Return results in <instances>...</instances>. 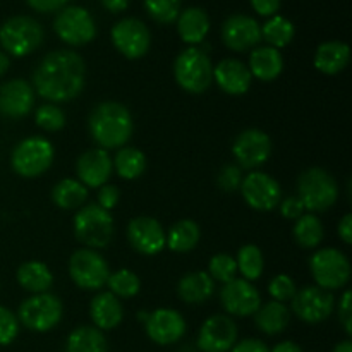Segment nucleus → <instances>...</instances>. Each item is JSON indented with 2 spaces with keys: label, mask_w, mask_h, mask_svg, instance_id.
Listing matches in <instances>:
<instances>
[{
  "label": "nucleus",
  "mask_w": 352,
  "mask_h": 352,
  "mask_svg": "<svg viewBox=\"0 0 352 352\" xmlns=\"http://www.w3.org/2000/svg\"><path fill=\"white\" fill-rule=\"evenodd\" d=\"M229 352H270V347L260 339H243L234 344Z\"/></svg>",
  "instance_id": "nucleus-49"
},
{
  "label": "nucleus",
  "mask_w": 352,
  "mask_h": 352,
  "mask_svg": "<svg viewBox=\"0 0 352 352\" xmlns=\"http://www.w3.org/2000/svg\"><path fill=\"white\" fill-rule=\"evenodd\" d=\"M144 330L151 342L158 346H172L184 337L188 323L177 309L158 308L148 315Z\"/></svg>",
  "instance_id": "nucleus-18"
},
{
  "label": "nucleus",
  "mask_w": 352,
  "mask_h": 352,
  "mask_svg": "<svg viewBox=\"0 0 352 352\" xmlns=\"http://www.w3.org/2000/svg\"><path fill=\"white\" fill-rule=\"evenodd\" d=\"M65 352H109L105 336L93 325H81L69 333Z\"/></svg>",
  "instance_id": "nucleus-32"
},
{
  "label": "nucleus",
  "mask_w": 352,
  "mask_h": 352,
  "mask_svg": "<svg viewBox=\"0 0 352 352\" xmlns=\"http://www.w3.org/2000/svg\"><path fill=\"white\" fill-rule=\"evenodd\" d=\"M213 292H215V280L210 277L208 272H189L177 284V296L182 302L191 306L206 302Z\"/></svg>",
  "instance_id": "nucleus-26"
},
{
  "label": "nucleus",
  "mask_w": 352,
  "mask_h": 352,
  "mask_svg": "<svg viewBox=\"0 0 352 352\" xmlns=\"http://www.w3.org/2000/svg\"><path fill=\"white\" fill-rule=\"evenodd\" d=\"M337 234H339L340 241H342L346 246H351L352 244V215L351 213H346L342 217V220L337 226Z\"/></svg>",
  "instance_id": "nucleus-51"
},
{
  "label": "nucleus",
  "mask_w": 352,
  "mask_h": 352,
  "mask_svg": "<svg viewBox=\"0 0 352 352\" xmlns=\"http://www.w3.org/2000/svg\"><path fill=\"white\" fill-rule=\"evenodd\" d=\"M294 239L302 250H316L325 239V227L315 213H305L294 222Z\"/></svg>",
  "instance_id": "nucleus-35"
},
{
  "label": "nucleus",
  "mask_w": 352,
  "mask_h": 352,
  "mask_svg": "<svg viewBox=\"0 0 352 352\" xmlns=\"http://www.w3.org/2000/svg\"><path fill=\"white\" fill-rule=\"evenodd\" d=\"M289 309L301 322L316 325L332 316L336 309V298L332 292L323 291L318 285H306V287L298 289Z\"/></svg>",
  "instance_id": "nucleus-12"
},
{
  "label": "nucleus",
  "mask_w": 352,
  "mask_h": 352,
  "mask_svg": "<svg viewBox=\"0 0 352 352\" xmlns=\"http://www.w3.org/2000/svg\"><path fill=\"white\" fill-rule=\"evenodd\" d=\"M333 352H352V342L349 339L342 340V342H339L333 347Z\"/></svg>",
  "instance_id": "nucleus-55"
},
{
  "label": "nucleus",
  "mask_w": 352,
  "mask_h": 352,
  "mask_svg": "<svg viewBox=\"0 0 352 352\" xmlns=\"http://www.w3.org/2000/svg\"><path fill=\"white\" fill-rule=\"evenodd\" d=\"M148 315H150V313H146V311H140V315H138V318H140L141 320V322H146V320H148Z\"/></svg>",
  "instance_id": "nucleus-56"
},
{
  "label": "nucleus",
  "mask_w": 352,
  "mask_h": 352,
  "mask_svg": "<svg viewBox=\"0 0 352 352\" xmlns=\"http://www.w3.org/2000/svg\"><path fill=\"white\" fill-rule=\"evenodd\" d=\"M86 85V64L72 50H54L45 55L33 72L34 93L48 103L78 98Z\"/></svg>",
  "instance_id": "nucleus-1"
},
{
  "label": "nucleus",
  "mask_w": 352,
  "mask_h": 352,
  "mask_svg": "<svg viewBox=\"0 0 352 352\" xmlns=\"http://www.w3.org/2000/svg\"><path fill=\"white\" fill-rule=\"evenodd\" d=\"M177 33L188 45H199L205 41L210 31V17L201 7H188L177 16Z\"/></svg>",
  "instance_id": "nucleus-28"
},
{
  "label": "nucleus",
  "mask_w": 352,
  "mask_h": 352,
  "mask_svg": "<svg viewBox=\"0 0 352 352\" xmlns=\"http://www.w3.org/2000/svg\"><path fill=\"white\" fill-rule=\"evenodd\" d=\"M253 79L272 82L284 72V57L280 50L274 47H256L251 50L250 64H248Z\"/></svg>",
  "instance_id": "nucleus-25"
},
{
  "label": "nucleus",
  "mask_w": 352,
  "mask_h": 352,
  "mask_svg": "<svg viewBox=\"0 0 352 352\" xmlns=\"http://www.w3.org/2000/svg\"><path fill=\"white\" fill-rule=\"evenodd\" d=\"M69 275L82 291H100L105 287L110 267L96 250L79 248L69 258Z\"/></svg>",
  "instance_id": "nucleus-10"
},
{
  "label": "nucleus",
  "mask_w": 352,
  "mask_h": 352,
  "mask_svg": "<svg viewBox=\"0 0 352 352\" xmlns=\"http://www.w3.org/2000/svg\"><path fill=\"white\" fill-rule=\"evenodd\" d=\"M9 67H10L9 55L3 54V52H0V78H2L7 71H9Z\"/></svg>",
  "instance_id": "nucleus-54"
},
{
  "label": "nucleus",
  "mask_w": 352,
  "mask_h": 352,
  "mask_svg": "<svg viewBox=\"0 0 352 352\" xmlns=\"http://www.w3.org/2000/svg\"><path fill=\"white\" fill-rule=\"evenodd\" d=\"M89 318L95 329L110 332L117 329L124 320V306L119 298L109 291L98 292L89 302Z\"/></svg>",
  "instance_id": "nucleus-24"
},
{
  "label": "nucleus",
  "mask_w": 352,
  "mask_h": 352,
  "mask_svg": "<svg viewBox=\"0 0 352 352\" xmlns=\"http://www.w3.org/2000/svg\"><path fill=\"white\" fill-rule=\"evenodd\" d=\"M237 342V325L229 315H212L198 332L201 352H229Z\"/></svg>",
  "instance_id": "nucleus-19"
},
{
  "label": "nucleus",
  "mask_w": 352,
  "mask_h": 352,
  "mask_svg": "<svg viewBox=\"0 0 352 352\" xmlns=\"http://www.w3.org/2000/svg\"><path fill=\"white\" fill-rule=\"evenodd\" d=\"M243 168L236 164H229L219 172L217 175V184L223 192H234L239 191L241 184H243Z\"/></svg>",
  "instance_id": "nucleus-44"
},
{
  "label": "nucleus",
  "mask_w": 352,
  "mask_h": 352,
  "mask_svg": "<svg viewBox=\"0 0 352 352\" xmlns=\"http://www.w3.org/2000/svg\"><path fill=\"white\" fill-rule=\"evenodd\" d=\"M110 38H112V43L117 52L129 60H138V58L144 57L151 45L150 30L143 21L136 19V17H126L113 24Z\"/></svg>",
  "instance_id": "nucleus-14"
},
{
  "label": "nucleus",
  "mask_w": 352,
  "mask_h": 352,
  "mask_svg": "<svg viewBox=\"0 0 352 352\" xmlns=\"http://www.w3.org/2000/svg\"><path fill=\"white\" fill-rule=\"evenodd\" d=\"M34 122L40 129L45 133H57V131L64 129L67 117L65 112L57 105V103H45V105L38 107L36 113H34Z\"/></svg>",
  "instance_id": "nucleus-39"
},
{
  "label": "nucleus",
  "mask_w": 352,
  "mask_h": 352,
  "mask_svg": "<svg viewBox=\"0 0 352 352\" xmlns=\"http://www.w3.org/2000/svg\"><path fill=\"white\" fill-rule=\"evenodd\" d=\"M74 236L79 243L89 250H103L113 239L112 213L103 210L96 203H86L76 212L72 222Z\"/></svg>",
  "instance_id": "nucleus-3"
},
{
  "label": "nucleus",
  "mask_w": 352,
  "mask_h": 352,
  "mask_svg": "<svg viewBox=\"0 0 352 352\" xmlns=\"http://www.w3.org/2000/svg\"><path fill=\"white\" fill-rule=\"evenodd\" d=\"M113 170L117 172L124 181H134L140 179L146 170V155L134 146H122L117 150L116 157L112 158Z\"/></svg>",
  "instance_id": "nucleus-34"
},
{
  "label": "nucleus",
  "mask_w": 352,
  "mask_h": 352,
  "mask_svg": "<svg viewBox=\"0 0 352 352\" xmlns=\"http://www.w3.org/2000/svg\"><path fill=\"white\" fill-rule=\"evenodd\" d=\"M298 198L309 213L327 212L339 199V184L325 168H306L298 179Z\"/></svg>",
  "instance_id": "nucleus-4"
},
{
  "label": "nucleus",
  "mask_w": 352,
  "mask_h": 352,
  "mask_svg": "<svg viewBox=\"0 0 352 352\" xmlns=\"http://www.w3.org/2000/svg\"><path fill=\"white\" fill-rule=\"evenodd\" d=\"M45 31L30 16H14L0 28V45L12 57H26L43 43Z\"/></svg>",
  "instance_id": "nucleus-9"
},
{
  "label": "nucleus",
  "mask_w": 352,
  "mask_h": 352,
  "mask_svg": "<svg viewBox=\"0 0 352 352\" xmlns=\"http://www.w3.org/2000/svg\"><path fill=\"white\" fill-rule=\"evenodd\" d=\"M237 274L243 275L244 280L253 282L261 277L265 270V258L256 244H244L237 251Z\"/></svg>",
  "instance_id": "nucleus-37"
},
{
  "label": "nucleus",
  "mask_w": 352,
  "mask_h": 352,
  "mask_svg": "<svg viewBox=\"0 0 352 352\" xmlns=\"http://www.w3.org/2000/svg\"><path fill=\"white\" fill-rule=\"evenodd\" d=\"M113 172L112 157L102 148H89L82 151L76 160V175L85 188L98 189L109 184Z\"/></svg>",
  "instance_id": "nucleus-20"
},
{
  "label": "nucleus",
  "mask_w": 352,
  "mask_h": 352,
  "mask_svg": "<svg viewBox=\"0 0 352 352\" xmlns=\"http://www.w3.org/2000/svg\"><path fill=\"white\" fill-rule=\"evenodd\" d=\"M213 81L223 93L230 96H243L253 85V76L243 60L223 58L213 67Z\"/></svg>",
  "instance_id": "nucleus-23"
},
{
  "label": "nucleus",
  "mask_w": 352,
  "mask_h": 352,
  "mask_svg": "<svg viewBox=\"0 0 352 352\" xmlns=\"http://www.w3.org/2000/svg\"><path fill=\"white\" fill-rule=\"evenodd\" d=\"M120 199V191L117 186L113 184H105L102 188H98V195H96V205L102 206L107 212H112L117 206Z\"/></svg>",
  "instance_id": "nucleus-45"
},
{
  "label": "nucleus",
  "mask_w": 352,
  "mask_h": 352,
  "mask_svg": "<svg viewBox=\"0 0 352 352\" xmlns=\"http://www.w3.org/2000/svg\"><path fill=\"white\" fill-rule=\"evenodd\" d=\"M105 285L109 287V292H112L119 299H131L141 291L140 277L129 268L110 272Z\"/></svg>",
  "instance_id": "nucleus-38"
},
{
  "label": "nucleus",
  "mask_w": 352,
  "mask_h": 352,
  "mask_svg": "<svg viewBox=\"0 0 352 352\" xmlns=\"http://www.w3.org/2000/svg\"><path fill=\"white\" fill-rule=\"evenodd\" d=\"M298 292V285H296L294 278L287 274H278L268 282V294H270L272 301L277 302H291L292 298Z\"/></svg>",
  "instance_id": "nucleus-42"
},
{
  "label": "nucleus",
  "mask_w": 352,
  "mask_h": 352,
  "mask_svg": "<svg viewBox=\"0 0 352 352\" xmlns=\"http://www.w3.org/2000/svg\"><path fill=\"white\" fill-rule=\"evenodd\" d=\"M220 305L229 316H253L261 305V296L251 282L234 278L220 289Z\"/></svg>",
  "instance_id": "nucleus-16"
},
{
  "label": "nucleus",
  "mask_w": 352,
  "mask_h": 352,
  "mask_svg": "<svg viewBox=\"0 0 352 352\" xmlns=\"http://www.w3.org/2000/svg\"><path fill=\"white\" fill-rule=\"evenodd\" d=\"M148 16L160 24H170L181 14V0H144Z\"/></svg>",
  "instance_id": "nucleus-41"
},
{
  "label": "nucleus",
  "mask_w": 352,
  "mask_h": 352,
  "mask_svg": "<svg viewBox=\"0 0 352 352\" xmlns=\"http://www.w3.org/2000/svg\"><path fill=\"white\" fill-rule=\"evenodd\" d=\"M88 131L102 150L122 148L134 133L133 116L122 103L112 100L102 102L89 113Z\"/></svg>",
  "instance_id": "nucleus-2"
},
{
  "label": "nucleus",
  "mask_w": 352,
  "mask_h": 352,
  "mask_svg": "<svg viewBox=\"0 0 352 352\" xmlns=\"http://www.w3.org/2000/svg\"><path fill=\"white\" fill-rule=\"evenodd\" d=\"M270 352H302V349L292 340H284V342H278L277 346H274Z\"/></svg>",
  "instance_id": "nucleus-53"
},
{
  "label": "nucleus",
  "mask_w": 352,
  "mask_h": 352,
  "mask_svg": "<svg viewBox=\"0 0 352 352\" xmlns=\"http://www.w3.org/2000/svg\"><path fill=\"white\" fill-rule=\"evenodd\" d=\"M309 272L315 285L333 292L344 289L351 280V261L336 248H320L309 258Z\"/></svg>",
  "instance_id": "nucleus-7"
},
{
  "label": "nucleus",
  "mask_w": 352,
  "mask_h": 352,
  "mask_svg": "<svg viewBox=\"0 0 352 352\" xmlns=\"http://www.w3.org/2000/svg\"><path fill=\"white\" fill-rule=\"evenodd\" d=\"M251 7L256 10L260 16L272 17L275 16L278 9H280V0H250Z\"/></svg>",
  "instance_id": "nucleus-50"
},
{
  "label": "nucleus",
  "mask_w": 352,
  "mask_h": 352,
  "mask_svg": "<svg viewBox=\"0 0 352 352\" xmlns=\"http://www.w3.org/2000/svg\"><path fill=\"white\" fill-rule=\"evenodd\" d=\"M17 284L24 289V291L31 292V294H43V292H50V287L54 285V274H52L50 267L43 261L30 260L24 261L16 272Z\"/></svg>",
  "instance_id": "nucleus-29"
},
{
  "label": "nucleus",
  "mask_w": 352,
  "mask_h": 352,
  "mask_svg": "<svg viewBox=\"0 0 352 352\" xmlns=\"http://www.w3.org/2000/svg\"><path fill=\"white\" fill-rule=\"evenodd\" d=\"M62 316H64V305H62L60 298L52 292L30 296L21 302L19 309H17L19 325L36 333L54 330L60 323Z\"/></svg>",
  "instance_id": "nucleus-8"
},
{
  "label": "nucleus",
  "mask_w": 352,
  "mask_h": 352,
  "mask_svg": "<svg viewBox=\"0 0 352 352\" xmlns=\"http://www.w3.org/2000/svg\"><path fill=\"white\" fill-rule=\"evenodd\" d=\"M270 136L261 129H246L234 140L232 155L243 170H258L272 157Z\"/></svg>",
  "instance_id": "nucleus-15"
},
{
  "label": "nucleus",
  "mask_w": 352,
  "mask_h": 352,
  "mask_svg": "<svg viewBox=\"0 0 352 352\" xmlns=\"http://www.w3.org/2000/svg\"><path fill=\"white\" fill-rule=\"evenodd\" d=\"M239 191L246 205L256 212H272L282 201V188L277 179L261 170L244 175Z\"/></svg>",
  "instance_id": "nucleus-13"
},
{
  "label": "nucleus",
  "mask_w": 352,
  "mask_h": 352,
  "mask_svg": "<svg viewBox=\"0 0 352 352\" xmlns=\"http://www.w3.org/2000/svg\"><path fill=\"white\" fill-rule=\"evenodd\" d=\"M296 28L287 17L272 16L267 23L261 26V40L268 43V47H274L277 50L287 47L294 40Z\"/></svg>",
  "instance_id": "nucleus-36"
},
{
  "label": "nucleus",
  "mask_w": 352,
  "mask_h": 352,
  "mask_svg": "<svg viewBox=\"0 0 352 352\" xmlns=\"http://www.w3.org/2000/svg\"><path fill=\"white\" fill-rule=\"evenodd\" d=\"M52 201L60 210H79L88 201V188L78 179H62L52 189Z\"/></svg>",
  "instance_id": "nucleus-33"
},
{
  "label": "nucleus",
  "mask_w": 352,
  "mask_h": 352,
  "mask_svg": "<svg viewBox=\"0 0 352 352\" xmlns=\"http://www.w3.org/2000/svg\"><path fill=\"white\" fill-rule=\"evenodd\" d=\"M339 320L340 325L344 327L347 336L352 333V294L351 291H346L339 301Z\"/></svg>",
  "instance_id": "nucleus-47"
},
{
  "label": "nucleus",
  "mask_w": 352,
  "mask_h": 352,
  "mask_svg": "<svg viewBox=\"0 0 352 352\" xmlns=\"http://www.w3.org/2000/svg\"><path fill=\"white\" fill-rule=\"evenodd\" d=\"M54 31L64 43L82 47L95 40L96 23L85 7L69 6L60 9L55 17Z\"/></svg>",
  "instance_id": "nucleus-11"
},
{
  "label": "nucleus",
  "mask_w": 352,
  "mask_h": 352,
  "mask_svg": "<svg viewBox=\"0 0 352 352\" xmlns=\"http://www.w3.org/2000/svg\"><path fill=\"white\" fill-rule=\"evenodd\" d=\"M131 0H102L103 7L110 12H122V10L127 9Z\"/></svg>",
  "instance_id": "nucleus-52"
},
{
  "label": "nucleus",
  "mask_w": 352,
  "mask_h": 352,
  "mask_svg": "<svg viewBox=\"0 0 352 352\" xmlns=\"http://www.w3.org/2000/svg\"><path fill=\"white\" fill-rule=\"evenodd\" d=\"M174 78L184 91L201 95L213 82V64L203 48L188 47L175 57Z\"/></svg>",
  "instance_id": "nucleus-5"
},
{
  "label": "nucleus",
  "mask_w": 352,
  "mask_h": 352,
  "mask_svg": "<svg viewBox=\"0 0 352 352\" xmlns=\"http://www.w3.org/2000/svg\"><path fill=\"white\" fill-rule=\"evenodd\" d=\"M55 158L54 144L43 136H30L19 141L10 153V165L17 175L34 179L52 167Z\"/></svg>",
  "instance_id": "nucleus-6"
},
{
  "label": "nucleus",
  "mask_w": 352,
  "mask_h": 352,
  "mask_svg": "<svg viewBox=\"0 0 352 352\" xmlns=\"http://www.w3.org/2000/svg\"><path fill=\"white\" fill-rule=\"evenodd\" d=\"M222 41L229 50H253L261 41V26L254 17L234 14L222 24Z\"/></svg>",
  "instance_id": "nucleus-21"
},
{
  "label": "nucleus",
  "mask_w": 352,
  "mask_h": 352,
  "mask_svg": "<svg viewBox=\"0 0 352 352\" xmlns=\"http://www.w3.org/2000/svg\"><path fill=\"white\" fill-rule=\"evenodd\" d=\"M199 241H201V229L191 219L179 220L165 232V248L174 253H191L198 248Z\"/></svg>",
  "instance_id": "nucleus-31"
},
{
  "label": "nucleus",
  "mask_w": 352,
  "mask_h": 352,
  "mask_svg": "<svg viewBox=\"0 0 352 352\" xmlns=\"http://www.w3.org/2000/svg\"><path fill=\"white\" fill-rule=\"evenodd\" d=\"M34 89L24 79H10L0 85V116L23 119L34 107Z\"/></svg>",
  "instance_id": "nucleus-22"
},
{
  "label": "nucleus",
  "mask_w": 352,
  "mask_h": 352,
  "mask_svg": "<svg viewBox=\"0 0 352 352\" xmlns=\"http://www.w3.org/2000/svg\"><path fill=\"white\" fill-rule=\"evenodd\" d=\"M349 60H351L349 45L344 43V41L332 40V41H325V43H322L318 48H316L313 64H315L316 71H320L322 74L336 76L347 67Z\"/></svg>",
  "instance_id": "nucleus-27"
},
{
  "label": "nucleus",
  "mask_w": 352,
  "mask_h": 352,
  "mask_svg": "<svg viewBox=\"0 0 352 352\" xmlns=\"http://www.w3.org/2000/svg\"><path fill=\"white\" fill-rule=\"evenodd\" d=\"M208 275L220 284H227V282L237 278L236 258L227 253L213 254L208 263Z\"/></svg>",
  "instance_id": "nucleus-40"
},
{
  "label": "nucleus",
  "mask_w": 352,
  "mask_h": 352,
  "mask_svg": "<svg viewBox=\"0 0 352 352\" xmlns=\"http://www.w3.org/2000/svg\"><path fill=\"white\" fill-rule=\"evenodd\" d=\"M277 208L280 210V215L284 217V219L292 220V222H296L299 217L306 213L305 205H302L301 199H299L298 196H287V198H284L278 203Z\"/></svg>",
  "instance_id": "nucleus-46"
},
{
  "label": "nucleus",
  "mask_w": 352,
  "mask_h": 352,
  "mask_svg": "<svg viewBox=\"0 0 352 352\" xmlns=\"http://www.w3.org/2000/svg\"><path fill=\"white\" fill-rule=\"evenodd\" d=\"M254 325L260 332L267 336H278L287 329L291 322V309L287 305L277 301H268L260 305V308L254 313Z\"/></svg>",
  "instance_id": "nucleus-30"
},
{
  "label": "nucleus",
  "mask_w": 352,
  "mask_h": 352,
  "mask_svg": "<svg viewBox=\"0 0 352 352\" xmlns=\"http://www.w3.org/2000/svg\"><path fill=\"white\" fill-rule=\"evenodd\" d=\"M28 6L31 7L33 10L41 14H47V12H55V10H60L64 9L65 3L69 0H26Z\"/></svg>",
  "instance_id": "nucleus-48"
},
{
  "label": "nucleus",
  "mask_w": 352,
  "mask_h": 352,
  "mask_svg": "<svg viewBox=\"0 0 352 352\" xmlns=\"http://www.w3.org/2000/svg\"><path fill=\"white\" fill-rule=\"evenodd\" d=\"M127 241L136 253L155 256L165 250V230L157 219L140 215L127 223Z\"/></svg>",
  "instance_id": "nucleus-17"
},
{
  "label": "nucleus",
  "mask_w": 352,
  "mask_h": 352,
  "mask_svg": "<svg viewBox=\"0 0 352 352\" xmlns=\"http://www.w3.org/2000/svg\"><path fill=\"white\" fill-rule=\"evenodd\" d=\"M19 320L16 313L0 306V346H10L19 336Z\"/></svg>",
  "instance_id": "nucleus-43"
}]
</instances>
